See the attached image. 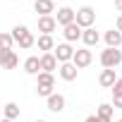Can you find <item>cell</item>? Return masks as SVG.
Segmentation results:
<instances>
[{
    "label": "cell",
    "instance_id": "cell-1",
    "mask_svg": "<svg viewBox=\"0 0 122 122\" xmlns=\"http://www.w3.org/2000/svg\"><path fill=\"white\" fill-rule=\"evenodd\" d=\"M12 36H15V43H17L22 50H29L31 46H36L34 34H31V31H29V26H24V24H17V26L12 29Z\"/></svg>",
    "mask_w": 122,
    "mask_h": 122
},
{
    "label": "cell",
    "instance_id": "cell-23",
    "mask_svg": "<svg viewBox=\"0 0 122 122\" xmlns=\"http://www.w3.org/2000/svg\"><path fill=\"white\" fill-rule=\"evenodd\" d=\"M112 96H122V77L115 81V86H112Z\"/></svg>",
    "mask_w": 122,
    "mask_h": 122
},
{
    "label": "cell",
    "instance_id": "cell-17",
    "mask_svg": "<svg viewBox=\"0 0 122 122\" xmlns=\"http://www.w3.org/2000/svg\"><path fill=\"white\" fill-rule=\"evenodd\" d=\"M81 41H84V46L86 48H93V46H98V41H101V34L91 26V29H84V36H81Z\"/></svg>",
    "mask_w": 122,
    "mask_h": 122
},
{
    "label": "cell",
    "instance_id": "cell-19",
    "mask_svg": "<svg viewBox=\"0 0 122 122\" xmlns=\"http://www.w3.org/2000/svg\"><path fill=\"white\" fill-rule=\"evenodd\" d=\"M0 62H3V67H5V70H15V67L19 65V57H17V53H15V50H5Z\"/></svg>",
    "mask_w": 122,
    "mask_h": 122
},
{
    "label": "cell",
    "instance_id": "cell-18",
    "mask_svg": "<svg viewBox=\"0 0 122 122\" xmlns=\"http://www.w3.org/2000/svg\"><path fill=\"white\" fill-rule=\"evenodd\" d=\"M105 43H108V48H120L122 46V31H117V29H110V31H105Z\"/></svg>",
    "mask_w": 122,
    "mask_h": 122
},
{
    "label": "cell",
    "instance_id": "cell-24",
    "mask_svg": "<svg viewBox=\"0 0 122 122\" xmlns=\"http://www.w3.org/2000/svg\"><path fill=\"white\" fill-rule=\"evenodd\" d=\"M112 105L115 110H122V96H112Z\"/></svg>",
    "mask_w": 122,
    "mask_h": 122
},
{
    "label": "cell",
    "instance_id": "cell-4",
    "mask_svg": "<svg viewBox=\"0 0 122 122\" xmlns=\"http://www.w3.org/2000/svg\"><path fill=\"white\" fill-rule=\"evenodd\" d=\"M93 22H96V10H93L91 5H84V7L77 10V24H79L81 29H91Z\"/></svg>",
    "mask_w": 122,
    "mask_h": 122
},
{
    "label": "cell",
    "instance_id": "cell-3",
    "mask_svg": "<svg viewBox=\"0 0 122 122\" xmlns=\"http://www.w3.org/2000/svg\"><path fill=\"white\" fill-rule=\"evenodd\" d=\"M101 65H103V70H115L117 65H122V50L120 48L101 50Z\"/></svg>",
    "mask_w": 122,
    "mask_h": 122
},
{
    "label": "cell",
    "instance_id": "cell-21",
    "mask_svg": "<svg viewBox=\"0 0 122 122\" xmlns=\"http://www.w3.org/2000/svg\"><path fill=\"white\" fill-rule=\"evenodd\" d=\"M5 117L7 120H17L19 117V105L17 103H7L5 105Z\"/></svg>",
    "mask_w": 122,
    "mask_h": 122
},
{
    "label": "cell",
    "instance_id": "cell-10",
    "mask_svg": "<svg viewBox=\"0 0 122 122\" xmlns=\"http://www.w3.org/2000/svg\"><path fill=\"white\" fill-rule=\"evenodd\" d=\"M46 103H48V110L50 112H62L65 105H67V98L62 93H53L50 98H46Z\"/></svg>",
    "mask_w": 122,
    "mask_h": 122
},
{
    "label": "cell",
    "instance_id": "cell-28",
    "mask_svg": "<svg viewBox=\"0 0 122 122\" xmlns=\"http://www.w3.org/2000/svg\"><path fill=\"white\" fill-rule=\"evenodd\" d=\"M3 122H15V120H7V117H3Z\"/></svg>",
    "mask_w": 122,
    "mask_h": 122
},
{
    "label": "cell",
    "instance_id": "cell-11",
    "mask_svg": "<svg viewBox=\"0 0 122 122\" xmlns=\"http://www.w3.org/2000/svg\"><path fill=\"white\" fill-rule=\"evenodd\" d=\"M57 29V19L50 15V17H38V31L46 34V36H53V31Z\"/></svg>",
    "mask_w": 122,
    "mask_h": 122
},
{
    "label": "cell",
    "instance_id": "cell-9",
    "mask_svg": "<svg viewBox=\"0 0 122 122\" xmlns=\"http://www.w3.org/2000/svg\"><path fill=\"white\" fill-rule=\"evenodd\" d=\"M55 70H60V62H57V57H55V53H43L41 55V72H55Z\"/></svg>",
    "mask_w": 122,
    "mask_h": 122
},
{
    "label": "cell",
    "instance_id": "cell-12",
    "mask_svg": "<svg viewBox=\"0 0 122 122\" xmlns=\"http://www.w3.org/2000/svg\"><path fill=\"white\" fill-rule=\"evenodd\" d=\"M34 10L38 12V17H50L55 12V0H36Z\"/></svg>",
    "mask_w": 122,
    "mask_h": 122
},
{
    "label": "cell",
    "instance_id": "cell-27",
    "mask_svg": "<svg viewBox=\"0 0 122 122\" xmlns=\"http://www.w3.org/2000/svg\"><path fill=\"white\" fill-rule=\"evenodd\" d=\"M115 7H117V10L122 12V0H115Z\"/></svg>",
    "mask_w": 122,
    "mask_h": 122
},
{
    "label": "cell",
    "instance_id": "cell-16",
    "mask_svg": "<svg viewBox=\"0 0 122 122\" xmlns=\"http://www.w3.org/2000/svg\"><path fill=\"white\" fill-rule=\"evenodd\" d=\"M117 79H120V77H115V70H103L101 77H98V84H101L103 89H112Z\"/></svg>",
    "mask_w": 122,
    "mask_h": 122
},
{
    "label": "cell",
    "instance_id": "cell-14",
    "mask_svg": "<svg viewBox=\"0 0 122 122\" xmlns=\"http://www.w3.org/2000/svg\"><path fill=\"white\" fill-rule=\"evenodd\" d=\"M77 72H79V67L74 62H65V65H60V70H57V74L62 77L65 81H74L77 79Z\"/></svg>",
    "mask_w": 122,
    "mask_h": 122
},
{
    "label": "cell",
    "instance_id": "cell-13",
    "mask_svg": "<svg viewBox=\"0 0 122 122\" xmlns=\"http://www.w3.org/2000/svg\"><path fill=\"white\" fill-rule=\"evenodd\" d=\"M24 72L31 74V77H38L41 74V57L38 55H31V57L24 60Z\"/></svg>",
    "mask_w": 122,
    "mask_h": 122
},
{
    "label": "cell",
    "instance_id": "cell-6",
    "mask_svg": "<svg viewBox=\"0 0 122 122\" xmlns=\"http://www.w3.org/2000/svg\"><path fill=\"white\" fill-rule=\"evenodd\" d=\"M72 62L79 67V70H84V67H89L91 62H93V53L89 50V48H79L77 53H74V60Z\"/></svg>",
    "mask_w": 122,
    "mask_h": 122
},
{
    "label": "cell",
    "instance_id": "cell-20",
    "mask_svg": "<svg viewBox=\"0 0 122 122\" xmlns=\"http://www.w3.org/2000/svg\"><path fill=\"white\" fill-rule=\"evenodd\" d=\"M112 112H115V105L112 103H101L98 110H96L98 117H108V120H112Z\"/></svg>",
    "mask_w": 122,
    "mask_h": 122
},
{
    "label": "cell",
    "instance_id": "cell-8",
    "mask_svg": "<svg viewBox=\"0 0 122 122\" xmlns=\"http://www.w3.org/2000/svg\"><path fill=\"white\" fill-rule=\"evenodd\" d=\"M62 36H65V43H74V41H81L84 29L74 22V24H70V26H65V29H62Z\"/></svg>",
    "mask_w": 122,
    "mask_h": 122
},
{
    "label": "cell",
    "instance_id": "cell-25",
    "mask_svg": "<svg viewBox=\"0 0 122 122\" xmlns=\"http://www.w3.org/2000/svg\"><path fill=\"white\" fill-rule=\"evenodd\" d=\"M84 122H98V115H89V117H86Z\"/></svg>",
    "mask_w": 122,
    "mask_h": 122
},
{
    "label": "cell",
    "instance_id": "cell-15",
    "mask_svg": "<svg viewBox=\"0 0 122 122\" xmlns=\"http://www.w3.org/2000/svg\"><path fill=\"white\" fill-rule=\"evenodd\" d=\"M36 46H38V50H43V53H53L57 46H55V38L53 36H46V34H41L38 38H36Z\"/></svg>",
    "mask_w": 122,
    "mask_h": 122
},
{
    "label": "cell",
    "instance_id": "cell-26",
    "mask_svg": "<svg viewBox=\"0 0 122 122\" xmlns=\"http://www.w3.org/2000/svg\"><path fill=\"white\" fill-rule=\"evenodd\" d=\"M115 29H117V31H122V15L117 17V24H115Z\"/></svg>",
    "mask_w": 122,
    "mask_h": 122
},
{
    "label": "cell",
    "instance_id": "cell-5",
    "mask_svg": "<svg viewBox=\"0 0 122 122\" xmlns=\"http://www.w3.org/2000/svg\"><path fill=\"white\" fill-rule=\"evenodd\" d=\"M55 53V57H57V62L60 65H65V62H72V60H74V48L70 46V43H57V48L53 50Z\"/></svg>",
    "mask_w": 122,
    "mask_h": 122
},
{
    "label": "cell",
    "instance_id": "cell-2",
    "mask_svg": "<svg viewBox=\"0 0 122 122\" xmlns=\"http://www.w3.org/2000/svg\"><path fill=\"white\" fill-rule=\"evenodd\" d=\"M55 77L50 74V72H41L38 77H36V93L38 96H43V98H50L55 91Z\"/></svg>",
    "mask_w": 122,
    "mask_h": 122
},
{
    "label": "cell",
    "instance_id": "cell-30",
    "mask_svg": "<svg viewBox=\"0 0 122 122\" xmlns=\"http://www.w3.org/2000/svg\"><path fill=\"white\" fill-rule=\"evenodd\" d=\"M115 122H122V117H120V120H115Z\"/></svg>",
    "mask_w": 122,
    "mask_h": 122
},
{
    "label": "cell",
    "instance_id": "cell-7",
    "mask_svg": "<svg viewBox=\"0 0 122 122\" xmlns=\"http://www.w3.org/2000/svg\"><path fill=\"white\" fill-rule=\"evenodd\" d=\"M55 19H57V24H60V26L65 29V26H70V24H74V22H77V12H74L72 7H60Z\"/></svg>",
    "mask_w": 122,
    "mask_h": 122
},
{
    "label": "cell",
    "instance_id": "cell-29",
    "mask_svg": "<svg viewBox=\"0 0 122 122\" xmlns=\"http://www.w3.org/2000/svg\"><path fill=\"white\" fill-rule=\"evenodd\" d=\"M36 122H48V120H36Z\"/></svg>",
    "mask_w": 122,
    "mask_h": 122
},
{
    "label": "cell",
    "instance_id": "cell-22",
    "mask_svg": "<svg viewBox=\"0 0 122 122\" xmlns=\"http://www.w3.org/2000/svg\"><path fill=\"white\" fill-rule=\"evenodd\" d=\"M0 43H3V53H5V50H12L15 36H12V34H0Z\"/></svg>",
    "mask_w": 122,
    "mask_h": 122
}]
</instances>
